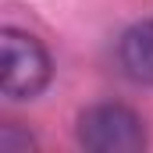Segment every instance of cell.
<instances>
[{
  "instance_id": "cell-1",
  "label": "cell",
  "mask_w": 153,
  "mask_h": 153,
  "mask_svg": "<svg viewBox=\"0 0 153 153\" xmlns=\"http://www.w3.org/2000/svg\"><path fill=\"white\" fill-rule=\"evenodd\" d=\"M50 75H53V61L46 46L32 32L7 25L0 32V93L18 103L36 100L50 85Z\"/></svg>"
},
{
  "instance_id": "cell-2",
  "label": "cell",
  "mask_w": 153,
  "mask_h": 153,
  "mask_svg": "<svg viewBox=\"0 0 153 153\" xmlns=\"http://www.w3.org/2000/svg\"><path fill=\"white\" fill-rule=\"evenodd\" d=\"M78 146L89 153H143L146 125L125 103H93L78 114Z\"/></svg>"
},
{
  "instance_id": "cell-3",
  "label": "cell",
  "mask_w": 153,
  "mask_h": 153,
  "mask_svg": "<svg viewBox=\"0 0 153 153\" xmlns=\"http://www.w3.org/2000/svg\"><path fill=\"white\" fill-rule=\"evenodd\" d=\"M117 61L125 75L139 85H153V18L135 22L121 43H117Z\"/></svg>"
},
{
  "instance_id": "cell-4",
  "label": "cell",
  "mask_w": 153,
  "mask_h": 153,
  "mask_svg": "<svg viewBox=\"0 0 153 153\" xmlns=\"http://www.w3.org/2000/svg\"><path fill=\"white\" fill-rule=\"evenodd\" d=\"M39 143L18 125H4L0 128V153H32Z\"/></svg>"
}]
</instances>
